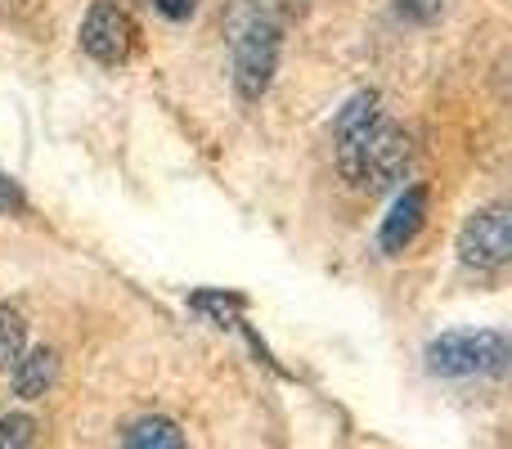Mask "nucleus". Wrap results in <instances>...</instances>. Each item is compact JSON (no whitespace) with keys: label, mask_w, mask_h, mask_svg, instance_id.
<instances>
[{"label":"nucleus","mask_w":512,"mask_h":449,"mask_svg":"<svg viewBox=\"0 0 512 449\" xmlns=\"http://www.w3.org/2000/svg\"><path fill=\"white\" fill-rule=\"evenodd\" d=\"M283 27L265 5H243L230 27V59H234V90L243 99H261L279 68Z\"/></svg>","instance_id":"obj_1"},{"label":"nucleus","mask_w":512,"mask_h":449,"mask_svg":"<svg viewBox=\"0 0 512 449\" xmlns=\"http://www.w3.org/2000/svg\"><path fill=\"white\" fill-rule=\"evenodd\" d=\"M508 337L499 328H477V333H441L427 342L423 360L436 378H477V373H499L508 369Z\"/></svg>","instance_id":"obj_2"},{"label":"nucleus","mask_w":512,"mask_h":449,"mask_svg":"<svg viewBox=\"0 0 512 449\" xmlns=\"http://www.w3.org/2000/svg\"><path fill=\"white\" fill-rule=\"evenodd\" d=\"M512 256V216L504 203L477 207L459 229V261L477 270H499Z\"/></svg>","instance_id":"obj_3"},{"label":"nucleus","mask_w":512,"mask_h":449,"mask_svg":"<svg viewBox=\"0 0 512 449\" xmlns=\"http://www.w3.org/2000/svg\"><path fill=\"white\" fill-rule=\"evenodd\" d=\"M409 162H414L409 135L391 122H378V131L369 135V144H364V153H360V176H355V185L391 189L409 176Z\"/></svg>","instance_id":"obj_4"},{"label":"nucleus","mask_w":512,"mask_h":449,"mask_svg":"<svg viewBox=\"0 0 512 449\" xmlns=\"http://www.w3.org/2000/svg\"><path fill=\"white\" fill-rule=\"evenodd\" d=\"M135 36L140 32H135L131 14L122 5H108V0L90 5V14L81 18V50L95 63H126L135 50Z\"/></svg>","instance_id":"obj_5"},{"label":"nucleus","mask_w":512,"mask_h":449,"mask_svg":"<svg viewBox=\"0 0 512 449\" xmlns=\"http://www.w3.org/2000/svg\"><path fill=\"white\" fill-rule=\"evenodd\" d=\"M378 95L373 90H364V95H355L351 104L337 113L333 122V135H337V167H342V176L355 185V176H360V153L364 144H369V135L378 131Z\"/></svg>","instance_id":"obj_6"},{"label":"nucleus","mask_w":512,"mask_h":449,"mask_svg":"<svg viewBox=\"0 0 512 449\" xmlns=\"http://www.w3.org/2000/svg\"><path fill=\"white\" fill-rule=\"evenodd\" d=\"M423 221H427V189L423 185H409L405 194H396L391 212L382 216V229H378L382 252H405V247L418 238Z\"/></svg>","instance_id":"obj_7"},{"label":"nucleus","mask_w":512,"mask_h":449,"mask_svg":"<svg viewBox=\"0 0 512 449\" xmlns=\"http://www.w3.org/2000/svg\"><path fill=\"white\" fill-rule=\"evenodd\" d=\"M59 378V351L54 346H32L14 360V396L18 400H41Z\"/></svg>","instance_id":"obj_8"},{"label":"nucleus","mask_w":512,"mask_h":449,"mask_svg":"<svg viewBox=\"0 0 512 449\" xmlns=\"http://www.w3.org/2000/svg\"><path fill=\"white\" fill-rule=\"evenodd\" d=\"M122 449H185V432H180L176 418L149 414V418H140V423H131Z\"/></svg>","instance_id":"obj_9"},{"label":"nucleus","mask_w":512,"mask_h":449,"mask_svg":"<svg viewBox=\"0 0 512 449\" xmlns=\"http://www.w3.org/2000/svg\"><path fill=\"white\" fill-rule=\"evenodd\" d=\"M27 351V319L18 306L0 301V369H14V360Z\"/></svg>","instance_id":"obj_10"},{"label":"nucleus","mask_w":512,"mask_h":449,"mask_svg":"<svg viewBox=\"0 0 512 449\" xmlns=\"http://www.w3.org/2000/svg\"><path fill=\"white\" fill-rule=\"evenodd\" d=\"M0 449H36V418L32 414H0Z\"/></svg>","instance_id":"obj_11"},{"label":"nucleus","mask_w":512,"mask_h":449,"mask_svg":"<svg viewBox=\"0 0 512 449\" xmlns=\"http://www.w3.org/2000/svg\"><path fill=\"white\" fill-rule=\"evenodd\" d=\"M23 212H27L23 185H18L14 176H5V171H0V216H23Z\"/></svg>","instance_id":"obj_12"},{"label":"nucleus","mask_w":512,"mask_h":449,"mask_svg":"<svg viewBox=\"0 0 512 449\" xmlns=\"http://www.w3.org/2000/svg\"><path fill=\"white\" fill-rule=\"evenodd\" d=\"M396 9L409 18H436L441 14V0H396Z\"/></svg>","instance_id":"obj_13"},{"label":"nucleus","mask_w":512,"mask_h":449,"mask_svg":"<svg viewBox=\"0 0 512 449\" xmlns=\"http://www.w3.org/2000/svg\"><path fill=\"white\" fill-rule=\"evenodd\" d=\"M153 5H158V14H167L171 23H185V18L194 14L198 0H153Z\"/></svg>","instance_id":"obj_14"}]
</instances>
